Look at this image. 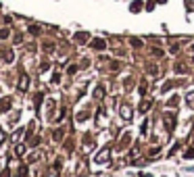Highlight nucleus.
Returning a JSON list of instances; mask_svg holds the SVG:
<instances>
[{"mask_svg":"<svg viewBox=\"0 0 194 177\" xmlns=\"http://www.w3.org/2000/svg\"><path fill=\"white\" fill-rule=\"evenodd\" d=\"M140 9H142V2H134L132 4V13H138Z\"/></svg>","mask_w":194,"mask_h":177,"instance_id":"f257e3e1","label":"nucleus"},{"mask_svg":"<svg viewBox=\"0 0 194 177\" xmlns=\"http://www.w3.org/2000/svg\"><path fill=\"white\" fill-rule=\"evenodd\" d=\"M92 46H94V48H104V42H103V40H94Z\"/></svg>","mask_w":194,"mask_h":177,"instance_id":"f03ea898","label":"nucleus"},{"mask_svg":"<svg viewBox=\"0 0 194 177\" xmlns=\"http://www.w3.org/2000/svg\"><path fill=\"white\" fill-rule=\"evenodd\" d=\"M19 85H21V90H25V88H27V77H25V75L21 77V83H19Z\"/></svg>","mask_w":194,"mask_h":177,"instance_id":"7ed1b4c3","label":"nucleus"},{"mask_svg":"<svg viewBox=\"0 0 194 177\" xmlns=\"http://www.w3.org/2000/svg\"><path fill=\"white\" fill-rule=\"evenodd\" d=\"M75 38H77V42H84V40H86L88 35H86V34H77V35H75Z\"/></svg>","mask_w":194,"mask_h":177,"instance_id":"20e7f679","label":"nucleus"},{"mask_svg":"<svg viewBox=\"0 0 194 177\" xmlns=\"http://www.w3.org/2000/svg\"><path fill=\"white\" fill-rule=\"evenodd\" d=\"M0 144H2V133H0Z\"/></svg>","mask_w":194,"mask_h":177,"instance_id":"39448f33","label":"nucleus"}]
</instances>
